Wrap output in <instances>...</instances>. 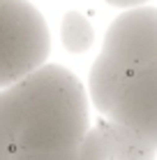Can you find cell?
Instances as JSON below:
<instances>
[{
    "mask_svg": "<svg viewBox=\"0 0 157 160\" xmlns=\"http://www.w3.org/2000/svg\"><path fill=\"white\" fill-rule=\"evenodd\" d=\"M7 91L19 116L16 151L72 148L90 130L85 91L67 68L42 65Z\"/></svg>",
    "mask_w": 157,
    "mask_h": 160,
    "instance_id": "6da1fadb",
    "label": "cell"
},
{
    "mask_svg": "<svg viewBox=\"0 0 157 160\" xmlns=\"http://www.w3.org/2000/svg\"><path fill=\"white\" fill-rule=\"evenodd\" d=\"M51 37L28 0H0V91L46 65Z\"/></svg>",
    "mask_w": 157,
    "mask_h": 160,
    "instance_id": "3957f363",
    "label": "cell"
},
{
    "mask_svg": "<svg viewBox=\"0 0 157 160\" xmlns=\"http://www.w3.org/2000/svg\"><path fill=\"white\" fill-rule=\"evenodd\" d=\"M104 118L139 132L157 148V60L143 65L120 86Z\"/></svg>",
    "mask_w": 157,
    "mask_h": 160,
    "instance_id": "277c9868",
    "label": "cell"
},
{
    "mask_svg": "<svg viewBox=\"0 0 157 160\" xmlns=\"http://www.w3.org/2000/svg\"><path fill=\"white\" fill-rule=\"evenodd\" d=\"M60 40L69 53H83L93 47L95 32L90 21L79 12H67L60 23Z\"/></svg>",
    "mask_w": 157,
    "mask_h": 160,
    "instance_id": "52a82bcc",
    "label": "cell"
},
{
    "mask_svg": "<svg viewBox=\"0 0 157 160\" xmlns=\"http://www.w3.org/2000/svg\"><path fill=\"white\" fill-rule=\"evenodd\" d=\"M106 2L113 5V7H122V9H136L141 5H145L148 0H106Z\"/></svg>",
    "mask_w": 157,
    "mask_h": 160,
    "instance_id": "9c48e42d",
    "label": "cell"
},
{
    "mask_svg": "<svg viewBox=\"0 0 157 160\" xmlns=\"http://www.w3.org/2000/svg\"><path fill=\"white\" fill-rule=\"evenodd\" d=\"M157 60V9L136 7L109 26L102 53L90 68V95L106 116L116 93L134 72Z\"/></svg>",
    "mask_w": 157,
    "mask_h": 160,
    "instance_id": "7a4b0ae2",
    "label": "cell"
},
{
    "mask_svg": "<svg viewBox=\"0 0 157 160\" xmlns=\"http://www.w3.org/2000/svg\"><path fill=\"white\" fill-rule=\"evenodd\" d=\"M12 160H109V146L102 125L85 132V137L72 148H56V151H16Z\"/></svg>",
    "mask_w": 157,
    "mask_h": 160,
    "instance_id": "5b68a950",
    "label": "cell"
},
{
    "mask_svg": "<svg viewBox=\"0 0 157 160\" xmlns=\"http://www.w3.org/2000/svg\"><path fill=\"white\" fill-rule=\"evenodd\" d=\"M109 146V160H155L157 148L145 142L139 132L116 123V121H99Z\"/></svg>",
    "mask_w": 157,
    "mask_h": 160,
    "instance_id": "8992f818",
    "label": "cell"
},
{
    "mask_svg": "<svg viewBox=\"0 0 157 160\" xmlns=\"http://www.w3.org/2000/svg\"><path fill=\"white\" fill-rule=\"evenodd\" d=\"M19 148V116L7 88L0 91V160H12Z\"/></svg>",
    "mask_w": 157,
    "mask_h": 160,
    "instance_id": "ba28073f",
    "label": "cell"
}]
</instances>
